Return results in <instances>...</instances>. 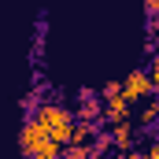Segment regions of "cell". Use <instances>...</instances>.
I'll return each mask as SVG.
<instances>
[{"label": "cell", "instance_id": "1", "mask_svg": "<svg viewBox=\"0 0 159 159\" xmlns=\"http://www.w3.org/2000/svg\"><path fill=\"white\" fill-rule=\"evenodd\" d=\"M34 119L44 126V133L48 137H56L59 144H70V137H74V126H78V115L70 111V107H63L59 100H44L37 107V115Z\"/></svg>", "mask_w": 159, "mask_h": 159}, {"label": "cell", "instance_id": "2", "mask_svg": "<svg viewBox=\"0 0 159 159\" xmlns=\"http://www.w3.org/2000/svg\"><path fill=\"white\" fill-rule=\"evenodd\" d=\"M122 93H126V100L133 104V100H152L156 96V85H152V70H129L126 78H122Z\"/></svg>", "mask_w": 159, "mask_h": 159}, {"label": "cell", "instance_id": "3", "mask_svg": "<svg viewBox=\"0 0 159 159\" xmlns=\"http://www.w3.org/2000/svg\"><path fill=\"white\" fill-rule=\"evenodd\" d=\"M100 119H104V104L96 100V93L93 89H78V122L100 126Z\"/></svg>", "mask_w": 159, "mask_h": 159}, {"label": "cell", "instance_id": "4", "mask_svg": "<svg viewBox=\"0 0 159 159\" xmlns=\"http://www.w3.org/2000/svg\"><path fill=\"white\" fill-rule=\"evenodd\" d=\"M111 141H115V152H126V148H133L137 133H133L129 119H126V122H111Z\"/></svg>", "mask_w": 159, "mask_h": 159}, {"label": "cell", "instance_id": "5", "mask_svg": "<svg viewBox=\"0 0 159 159\" xmlns=\"http://www.w3.org/2000/svg\"><path fill=\"white\" fill-rule=\"evenodd\" d=\"M104 115H107L111 122H126V119H129V100H126V96H119V100H107Z\"/></svg>", "mask_w": 159, "mask_h": 159}, {"label": "cell", "instance_id": "6", "mask_svg": "<svg viewBox=\"0 0 159 159\" xmlns=\"http://www.w3.org/2000/svg\"><path fill=\"white\" fill-rule=\"evenodd\" d=\"M141 126H144V129H156L159 126V96L144 100V107H141Z\"/></svg>", "mask_w": 159, "mask_h": 159}, {"label": "cell", "instance_id": "7", "mask_svg": "<svg viewBox=\"0 0 159 159\" xmlns=\"http://www.w3.org/2000/svg\"><path fill=\"white\" fill-rule=\"evenodd\" d=\"M111 148H115V141H111V129H107V133L100 129V133H96V141L89 144V156H93V159H104Z\"/></svg>", "mask_w": 159, "mask_h": 159}, {"label": "cell", "instance_id": "8", "mask_svg": "<svg viewBox=\"0 0 159 159\" xmlns=\"http://www.w3.org/2000/svg\"><path fill=\"white\" fill-rule=\"evenodd\" d=\"M100 96H104V100H119V96H126V93H122V81H107V85L100 89Z\"/></svg>", "mask_w": 159, "mask_h": 159}, {"label": "cell", "instance_id": "9", "mask_svg": "<svg viewBox=\"0 0 159 159\" xmlns=\"http://www.w3.org/2000/svg\"><path fill=\"white\" fill-rule=\"evenodd\" d=\"M148 70H152V85H156V96H159V52H156V59H152Z\"/></svg>", "mask_w": 159, "mask_h": 159}, {"label": "cell", "instance_id": "10", "mask_svg": "<svg viewBox=\"0 0 159 159\" xmlns=\"http://www.w3.org/2000/svg\"><path fill=\"white\" fill-rule=\"evenodd\" d=\"M144 15L148 19H159V0H144Z\"/></svg>", "mask_w": 159, "mask_h": 159}, {"label": "cell", "instance_id": "11", "mask_svg": "<svg viewBox=\"0 0 159 159\" xmlns=\"http://www.w3.org/2000/svg\"><path fill=\"white\" fill-rule=\"evenodd\" d=\"M119 159H148V152H137V148H126V152H119Z\"/></svg>", "mask_w": 159, "mask_h": 159}, {"label": "cell", "instance_id": "12", "mask_svg": "<svg viewBox=\"0 0 159 159\" xmlns=\"http://www.w3.org/2000/svg\"><path fill=\"white\" fill-rule=\"evenodd\" d=\"M144 152H148V159H159V137L152 141V144H148V148H144Z\"/></svg>", "mask_w": 159, "mask_h": 159}, {"label": "cell", "instance_id": "13", "mask_svg": "<svg viewBox=\"0 0 159 159\" xmlns=\"http://www.w3.org/2000/svg\"><path fill=\"white\" fill-rule=\"evenodd\" d=\"M63 159H67V156H63Z\"/></svg>", "mask_w": 159, "mask_h": 159}]
</instances>
